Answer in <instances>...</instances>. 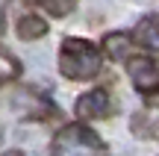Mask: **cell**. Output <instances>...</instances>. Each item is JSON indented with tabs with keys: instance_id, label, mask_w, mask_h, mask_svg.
<instances>
[{
	"instance_id": "6da1fadb",
	"label": "cell",
	"mask_w": 159,
	"mask_h": 156,
	"mask_svg": "<svg viewBox=\"0 0 159 156\" xmlns=\"http://www.w3.org/2000/svg\"><path fill=\"white\" fill-rule=\"evenodd\" d=\"M100 65H103L100 47H94L85 38H77V35L62 38V44H59V71H62V77L77 80V82L94 80L100 74Z\"/></svg>"
},
{
	"instance_id": "7a4b0ae2",
	"label": "cell",
	"mask_w": 159,
	"mask_h": 156,
	"mask_svg": "<svg viewBox=\"0 0 159 156\" xmlns=\"http://www.w3.org/2000/svg\"><path fill=\"white\" fill-rule=\"evenodd\" d=\"M50 156H109L103 139L85 124H65L50 145Z\"/></svg>"
},
{
	"instance_id": "3957f363",
	"label": "cell",
	"mask_w": 159,
	"mask_h": 156,
	"mask_svg": "<svg viewBox=\"0 0 159 156\" xmlns=\"http://www.w3.org/2000/svg\"><path fill=\"white\" fill-rule=\"evenodd\" d=\"M12 109L24 118V121H47L56 115V106L47 94L35 91L30 86H21L12 91Z\"/></svg>"
},
{
	"instance_id": "277c9868",
	"label": "cell",
	"mask_w": 159,
	"mask_h": 156,
	"mask_svg": "<svg viewBox=\"0 0 159 156\" xmlns=\"http://www.w3.org/2000/svg\"><path fill=\"white\" fill-rule=\"evenodd\" d=\"M127 74L142 94L159 91V62L153 56H130L127 59Z\"/></svg>"
},
{
	"instance_id": "5b68a950",
	"label": "cell",
	"mask_w": 159,
	"mask_h": 156,
	"mask_svg": "<svg viewBox=\"0 0 159 156\" xmlns=\"http://www.w3.org/2000/svg\"><path fill=\"white\" fill-rule=\"evenodd\" d=\"M74 112H77V118H83V121H100V118H109V115H112V97H109L106 88H91V91H85V94L77 97Z\"/></svg>"
},
{
	"instance_id": "8992f818",
	"label": "cell",
	"mask_w": 159,
	"mask_h": 156,
	"mask_svg": "<svg viewBox=\"0 0 159 156\" xmlns=\"http://www.w3.org/2000/svg\"><path fill=\"white\" fill-rule=\"evenodd\" d=\"M103 53L115 62H127L133 56V35L127 33H106L103 35Z\"/></svg>"
},
{
	"instance_id": "52a82bcc",
	"label": "cell",
	"mask_w": 159,
	"mask_h": 156,
	"mask_svg": "<svg viewBox=\"0 0 159 156\" xmlns=\"http://www.w3.org/2000/svg\"><path fill=\"white\" fill-rule=\"evenodd\" d=\"M133 41H139L142 47H148V50L159 53V15H144L142 21L136 24Z\"/></svg>"
},
{
	"instance_id": "ba28073f",
	"label": "cell",
	"mask_w": 159,
	"mask_h": 156,
	"mask_svg": "<svg viewBox=\"0 0 159 156\" xmlns=\"http://www.w3.org/2000/svg\"><path fill=\"white\" fill-rule=\"evenodd\" d=\"M47 21L44 18H39V15H33V12H27V15H21L18 18V24H15V33H18V38H24V41H35V38H44L47 35Z\"/></svg>"
},
{
	"instance_id": "9c48e42d",
	"label": "cell",
	"mask_w": 159,
	"mask_h": 156,
	"mask_svg": "<svg viewBox=\"0 0 159 156\" xmlns=\"http://www.w3.org/2000/svg\"><path fill=\"white\" fill-rule=\"evenodd\" d=\"M18 77H21V59L0 44V86L3 82H15Z\"/></svg>"
},
{
	"instance_id": "30bf717a",
	"label": "cell",
	"mask_w": 159,
	"mask_h": 156,
	"mask_svg": "<svg viewBox=\"0 0 159 156\" xmlns=\"http://www.w3.org/2000/svg\"><path fill=\"white\" fill-rule=\"evenodd\" d=\"M35 6H41V9L47 12V15H53V18H65V15H71V12L77 9V0H33Z\"/></svg>"
},
{
	"instance_id": "8fae6325",
	"label": "cell",
	"mask_w": 159,
	"mask_h": 156,
	"mask_svg": "<svg viewBox=\"0 0 159 156\" xmlns=\"http://www.w3.org/2000/svg\"><path fill=\"white\" fill-rule=\"evenodd\" d=\"M133 133L136 136H153V127H150V121H148V115H136L133 118Z\"/></svg>"
},
{
	"instance_id": "7c38bea8",
	"label": "cell",
	"mask_w": 159,
	"mask_h": 156,
	"mask_svg": "<svg viewBox=\"0 0 159 156\" xmlns=\"http://www.w3.org/2000/svg\"><path fill=\"white\" fill-rule=\"evenodd\" d=\"M0 156H27V153H21V150H6V153H0Z\"/></svg>"
},
{
	"instance_id": "4fadbf2b",
	"label": "cell",
	"mask_w": 159,
	"mask_h": 156,
	"mask_svg": "<svg viewBox=\"0 0 159 156\" xmlns=\"http://www.w3.org/2000/svg\"><path fill=\"white\" fill-rule=\"evenodd\" d=\"M3 27H6V24H3V9H0V33H3Z\"/></svg>"
}]
</instances>
